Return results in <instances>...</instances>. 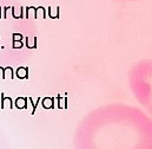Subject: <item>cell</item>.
Here are the masks:
<instances>
[{"instance_id":"cell-2","label":"cell","mask_w":152,"mask_h":149,"mask_svg":"<svg viewBox=\"0 0 152 149\" xmlns=\"http://www.w3.org/2000/svg\"><path fill=\"white\" fill-rule=\"evenodd\" d=\"M21 39H22V34H18V33L13 34V41H18V40H21Z\"/></svg>"},{"instance_id":"cell-1","label":"cell","mask_w":152,"mask_h":149,"mask_svg":"<svg viewBox=\"0 0 152 149\" xmlns=\"http://www.w3.org/2000/svg\"><path fill=\"white\" fill-rule=\"evenodd\" d=\"M26 71H27V69H22V68H19V69H18V71H17V75H18V77H19V78H22V77H27V76H26Z\"/></svg>"},{"instance_id":"cell-3","label":"cell","mask_w":152,"mask_h":149,"mask_svg":"<svg viewBox=\"0 0 152 149\" xmlns=\"http://www.w3.org/2000/svg\"><path fill=\"white\" fill-rule=\"evenodd\" d=\"M22 46V43L21 41H13V47L14 49H19Z\"/></svg>"}]
</instances>
